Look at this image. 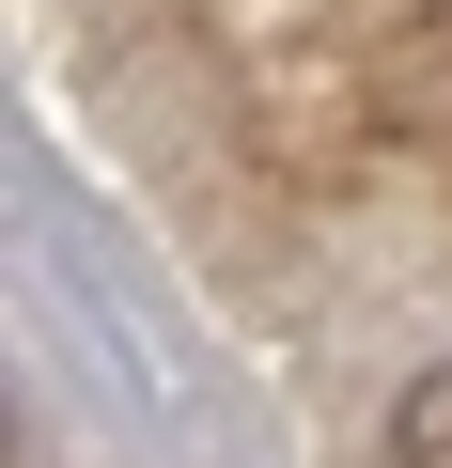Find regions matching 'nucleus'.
<instances>
[{
    "label": "nucleus",
    "mask_w": 452,
    "mask_h": 468,
    "mask_svg": "<svg viewBox=\"0 0 452 468\" xmlns=\"http://www.w3.org/2000/svg\"><path fill=\"white\" fill-rule=\"evenodd\" d=\"M390 468H452V359L405 375V406H390Z\"/></svg>",
    "instance_id": "nucleus-1"
}]
</instances>
